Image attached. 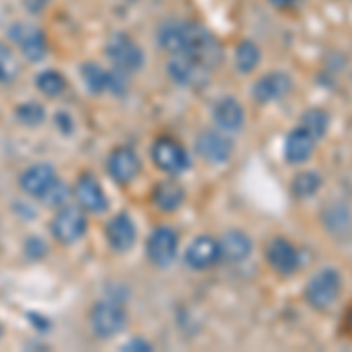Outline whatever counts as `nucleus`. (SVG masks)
<instances>
[{"label":"nucleus","instance_id":"dca6fc26","mask_svg":"<svg viewBox=\"0 0 352 352\" xmlns=\"http://www.w3.org/2000/svg\"><path fill=\"white\" fill-rule=\"evenodd\" d=\"M214 122L219 124V129H223L228 134L240 132L244 122H247V113H244L242 104L235 96H223L214 106Z\"/></svg>","mask_w":352,"mask_h":352},{"label":"nucleus","instance_id":"1a4fd4ad","mask_svg":"<svg viewBox=\"0 0 352 352\" xmlns=\"http://www.w3.org/2000/svg\"><path fill=\"white\" fill-rule=\"evenodd\" d=\"M10 38L19 47V52L26 56L28 61H41L47 54V38H45L43 28L31 24H14L10 28Z\"/></svg>","mask_w":352,"mask_h":352},{"label":"nucleus","instance_id":"c756f323","mask_svg":"<svg viewBox=\"0 0 352 352\" xmlns=\"http://www.w3.org/2000/svg\"><path fill=\"white\" fill-rule=\"evenodd\" d=\"M122 350H139V352H146V350H153V345L151 343H146V340H129V343H124V348Z\"/></svg>","mask_w":352,"mask_h":352},{"label":"nucleus","instance_id":"9b49d317","mask_svg":"<svg viewBox=\"0 0 352 352\" xmlns=\"http://www.w3.org/2000/svg\"><path fill=\"white\" fill-rule=\"evenodd\" d=\"M294 89V80L289 78V73L272 71L265 73L263 78H258L252 87V96L256 104H270V101H280Z\"/></svg>","mask_w":352,"mask_h":352},{"label":"nucleus","instance_id":"39448f33","mask_svg":"<svg viewBox=\"0 0 352 352\" xmlns=\"http://www.w3.org/2000/svg\"><path fill=\"white\" fill-rule=\"evenodd\" d=\"M106 56L116 66V71L120 73H136L144 66V52H141V47L129 36H124V33H118V36L111 38L109 45H106Z\"/></svg>","mask_w":352,"mask_h":352},{"label":"nucleus","instance_id":"4468645a","mask_svg":"<svg viewBox=\"0 0 352 352\" xmlns=\"http://www.w3.org/2000/svg\"><path fill=\"white\" fill-rule=\"evenodd\" d=\"M221 261V247L219 240L209 235H200L195 237L188 249H186V263L190 265L192 270H207L212 265H217Z\"/></svg>","mask_w":352,"mask_h":352},{"label":"nucleus","instance_id":"ddd939ff","mask_svg":"<svg viewBox=\"0 0 352 352\" xmlns=\"http://www.w3.org/2000/svg\"><path fill=\"white\" fill-rule=\"evenodd\" d=\"M195 148L202 160L212 164H226L232 155V141L221 132H200L195 139Z\"/></svg>","mask_w":352,"mask_h":352},{"label":"nucleus","instance_id":"b1692460","mask_svg":"<svg viewBox=\"0 0 352 352\" xmlns=\"http://www.w3.org/2000/svg\"><path fill=\"white\" fill-rule=\"evenodd\" d=\"M324 186V179H322L320 172H312V169H303L300 174L294 176L292 181V195L296 200H310L315 197L320 188Z\"/></svg>","mask_w":352,"mask_h":352},{"label":"nucleus","instance_id":"7ed1b4c3","mask_svg":"<svg viewBox=\"0 0 352 352\" xmlns=\"http://www.w3.org/2000/svg\"><path fill=\"white\" fill-rule=\"evenodd\" d=\"M212 71L207 64L202 61L192 59V56H186V54H172L167 64V73L169 78L181 85V87H188V89H202L207 87V82L212 80Z\"/></svg>","mask_w":352,"mask_h":352},{"label":"nucleus","instance_id":"412c9836","mask_svg":"<svg viewBox=\"0 0 352 352\" xmlns=\"http://www.w3.org/2000/svg\"><path fill=\"white\" fill-rule=\"evenodd\" d=\"M106 237H109V244L116 252H127V249H132L136 242V228H134L132 219H129L127 214H118V217L106 226Z\"/></svg>","mask_w":352,"mask_h":352},{"label":"nucleus","instance_id":"4be33fe9","mask_svg":"<svg viewBox=\"0 0 352 352\" xmlns=\"http://www.w3.org/2000/svg\"><path fill=\"white\" fill-rule=\"evenodd\" d=\"M184 200H186V190L176 179H164L153 190V202L162 212H176L184 204Z\"/></svg>","mask_w":352,"mask_h":352},{"label":"nucleus","instance_id":"5701e85b","mask_svg":"<svg viewBox=\"0 0 352 352\" xmlns=\"http://www.w3.org/2000/svg\"><path fill=\"white\" fill-rule=\"evenodd\" d=\"M329 124H331V116H329L324 109H320V106L305 109L298 118V127H303L305 132H308L310 136H315L317 141L327 136Z\"/></svg>","mask_w":352,"mask_h":352},{"label":"nucleus","instance_id":"0eeeda50","mask_svg":"<svg viewBox=\"0 0 352 352\" xmlns=\"http://www.w3.org/2000/svg\"><path fill=\"white\" fill-rule=\"evenodd\" d=\"M151 263H155L157 268H167L174 263L176 254H179V235L169 226H160L151 232L148 244H146Z\"/></svg>","mask_w":352,"mask_h":352},{"label":"nucleus","instance_id":"cd10ccee","mask_svg":"<svg viewBox=\"0 0 352 352\" xmlns=\"http://www.w3.org/2000/svg\"><path fill=\"white\" fill-rule=\"evenodd\" d=\"M36 85L45 96H59V94H64V89H66L64 76L56 71H43L41 76L36 78Z\"/></svg>","mask_w":352,"mask_h":352},{"label":"nucleus","instance_id":"2eb2a0df","mask_svg":"<svg viewBox=\"0 0 352 352\" xmlns=\"http://www.w3.org/2000/svg\"><path fill=\"white\" fill-rule=\"evenodd\" d=\"M56 172H54V167L52 164H33V167H28L24 174H21V179H19V186H21V190L28 192L31 197H45L50 190L56 186Z\"/></svg>","mask_w":352,"mask_h":352},{"label":"nucleus","instance_id":"f03ea898","mask_svg":"<svg viewBox=\"0 0 352 352\" xmlns=\"http://www.w3.org/2000/svg\"><path fill=\"white\" fill-rule=\"evenodd\" d=\"M340 292H343V275L333 265H324L317 272H312L310 280L305 282L303 298L312 310L327 312L333 308V303L338 300Z\"/></svg>","mask_w":352,"mask_h":352},{"label":"nucleus","instance_id":"c85d7f7f","mask_svg":"<svg viewBox=\"0 0 352 352\" xmlns=\"http://www.w3.org/2000/svg\"><path fill=\"white\" fill-rule=\"evenodd\" d=\"M16 120L21 124H26V127H38L43 120H45V111L41 104H33V101H28V104H21L19 109L14 111Z\"/></svg>","mask_w":352,"mask_h":352},{"label":"nucleus","instance_id":"20e7f679","mask_svg":"<svg viewBox=\"0 0 352 352\" xmlns=\"http://www.w3.org/2000/svg\"><path fill=\"white\" fill-rule=\"evenodd\" d=\"M265 261L282 277H292L303 268V258H300L298 247L282 235H275L265 244Z\"/></svg>","mask_w":352,"mask_h":352},{"label":"nucleus","instance_id":"bb28decb","mask_svg":"<svg viewBox=\"0 0 352 352\" xmlns=\"http://www.w3.org/2000/svg\"><path fill=\"white\" fill-rule=\"evenodd\" d=\"M21 73L19 56L14 54L12 47L0 43V82H12Z\"/></svg>","mask_w":352,"mask_h":352},{"label":"nucleus","instance_id":"f8f14e48","mask_svg":"<svg viewBox=\"0 0 352 352\" xmlns=\"http://www.w3.org/2000/svg\"><path fill=\"white\" fill-rule=\"evenodd\" d=\"M322 223L336 240H348L352 235V209L348 202L331 200L322 207Z\"/></svg>","mask_w":352,"mask_h":352},{"label":"nucleus","instance_id":"7c9ffc66","mask_svg":"<svg viewBox=\"0 0 352 352\" xmlns=\"http://www.w3.org/2000/svg\"><path fill=\"white\" fill-rule=\"evenodd\" d=\"M268 3L277 10H292V8H296L300 0H268Z\"/></svg>","mask_w":352,"mask_h":352},{"label":"nucleus","instance_id":"aec40b11","mask_svg":"<svg viewBox=\"0 0 352 352\" xmlns=\"http://www.w3.org/2000/svg\"><path fill=\"white\" fill-rule=\"evenodd\" d=\"M219 247H221V258L228 261V263H244L254 252L252 237L244 230L223 232V237L219 240Z\"/></svg>","mask_w":352,"mask_h":352},{"label":"nucleus","instance_id":"a878e982","mask_svg":"<svg viewBox=\"0 0 352 352\" xmlns=\"http://www.w3.org/2000/svg\"><path fill=\"white\" fill-rule=\"evenodd\" d=\"M82 80L87 85V89L92 94H101L109 89V80H111V73H106L101 66L96 64H85L82 66Z\"/></svg>","mask_w":352,"mask_h":352},{"label":"nucleus","instance_id":"a211bd4d","mask_svg":"<svg viewBox=\"0 0 352 352\" xmlns=\"http://www.w3.org/2000/svg\"><path fill=\"white\" fill-rule=\"evenodd\" d=\"M141 172V160L132 148H116L109 155V174L118 184H129Z\"/></svg>","mask_w":352,"mask_h":352},{"label":"nucleus","instance_id":"393cba45","mask_svg":"<svg viewBox=\"0 0 352 352\" xmlns=\"http://www.w3.org/2000/svg\"><path fill=\"white\" fill-rule=\"evenodd\" d=\"M261 64V50L256 43L252 41H240L235 47V66L240 73H254Z\"/></svg>","mask_w":352,"mask_h":352},{"label":"nucleus","instance_id":"423d86ee","mask_svg":"<svg viewBox=\"0 0 352 352\" xmlns=\"http://www.w3.org/2000/svg\"><path fill=\"white\" fill-rule=\"evenodd\" d=\"M153 162H155L157 169L167 174H181L190 167V157L186 148L169 136H162L153 144Z\"/></svg>","mask_w":352,"mask_h":352},{"label":"nucleus","instance_id":"9d476101","mask_svg":"<svg viewBox=\"0 0 352 352\" xmlns=\"http://www.w3.org/2000/svg\"><path fill=\"white\" fill-rule=\"evenodd\" d=\"M87 232V219H85L82 209L78 207H64L56 212L52 221V235L61 244H73Z\"/></svg>","mask_w":352,"mask_h":352},{"label":"nucleus","instance_id":"6e6552de","mask_svg":"<svg viewBox=\"0 0 352 352\" xmlns=\"http://www.w3.org/2000/svg\"><path fill=\"white\" fill-rule=\"evenodd\" d=\"M124 310L118 303H111V300H101L92 308V315H89V324H92V331L99 338H113L116 333H120L124 329Z\"/></svg>","mask_w":352,"mask_h":352},{"label":"nucleus","instance_id":"f3484780","mask_svg":"<svg viewBox=\"0 0 352 352\" xmlns=\"http://www.w3.org/2000/svg\"><path fill=\"white\" fill-rule=\"evenodd\" d=\"M317 139L310 136L303 127H294L285 139V160L289 164H303L308 162L315 153Z\"/></svg>","mask_w":352,"mask_h":352},{"label":"nucleus","instance_id":"f257e3e1","mask_svg":"<svg viewBox=\"0 0 352 352\" xmlns=\"http://www.w3.org/2000/svg\"><path fill=\"white\" fill-rule=\"evenodd\" d=\"M157 43L169 54H186L214 68L221 61V45L212 31L197 21H167L157 33Z\"/></svg>","mask_w":352,"mask_h":352},{"label":"nucleus","instance_id":"6ab92c4d","mask_svg":"<svg viewBox=\"0 0 352 352\" xmlns=\"http://www.w3.org/2000/svg\"><path fill=\"white\" fill-rule=\"evenodd\" d=\"M76 197L78 204L85 212H92V214H101L106 209V192L101 188V184L89 174H82L76 184Z\"/></svg>","mask_w":352,"mask_h":352}]
</instances>
